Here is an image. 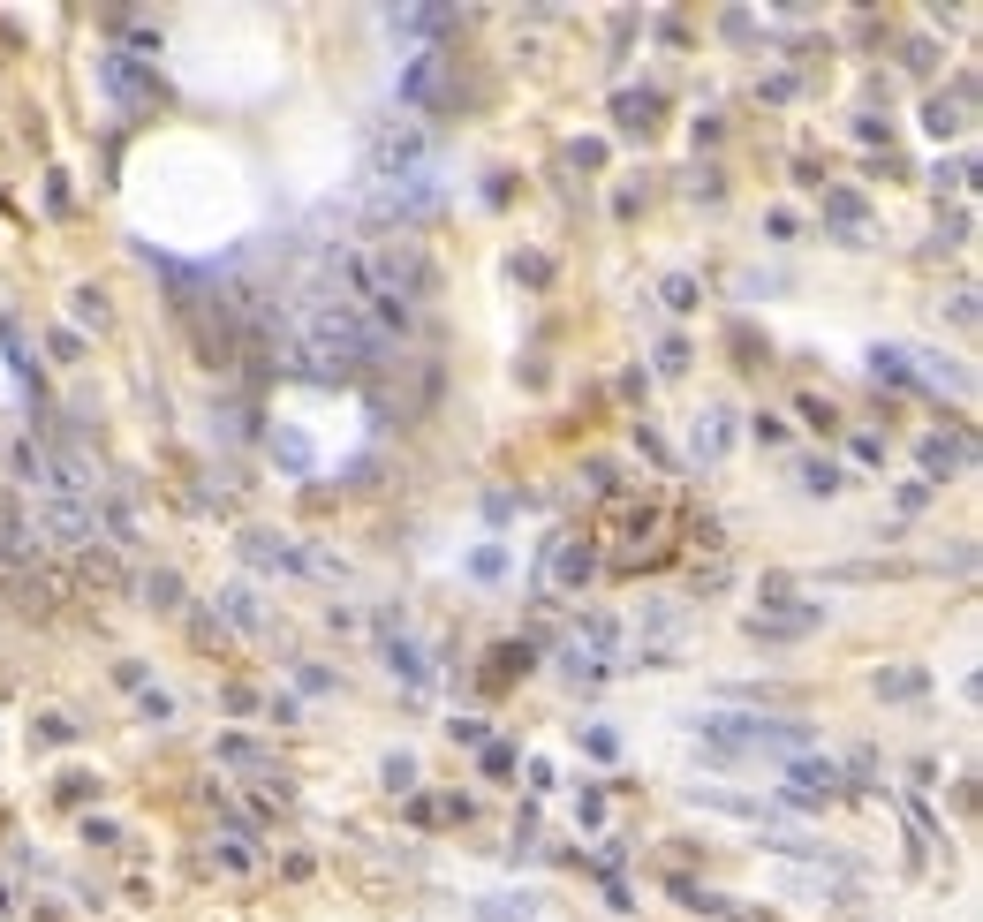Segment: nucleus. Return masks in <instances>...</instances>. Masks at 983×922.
Listing matches in <instances>:
<instances>
[{"mask_svg": "<svg viewBox=\"0 0 983 922\" xmlns=\"http://www.w3.org/2000/svg\"><path fill=\"white\" fill-rule=\"evenodd\" d=\"M0 560H16V567H23V560H38V530L23 522L16 507H0Z\"/></svg>", "mask_w": 983, "mask_h": 922, "instance_id": "obj_1", "label": "nucleus"}, {"mask_svg": "<svg viewBox=\"0 0 983 922\" xmlns=\"http://www.w3.org/2000/svg\"><path fill=\"white\" fill-rule=\"evenodd\" d=\"M99 76H106V84H114V91H121V99H129V106H152V84H144V76L129 69L121 53H106V61H99Z\"/></svg>", "mask_w": 983, "mask_h": 922, "instance_id": "obj_2", "label": "nucleus"}, {"mask_svg": "<svg viewBox=\"0 0 983 922\" xmlns=\"http://www.w3.org/2000/svg\"><path fill=\"white\" fill-rule=\"evenodd\" d=\"M552 575H560V582H583L590 575V552L583 545H560V552H552Z\"/></svg>", "mask_w": 983, "mask_h": 922, "instance_id": "obj_3", "label": "nucleus"}]
</instances>
